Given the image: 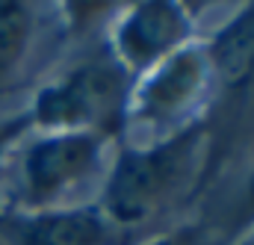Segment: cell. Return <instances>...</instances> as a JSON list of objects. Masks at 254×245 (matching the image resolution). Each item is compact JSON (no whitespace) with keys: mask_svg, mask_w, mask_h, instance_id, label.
<instances>
[{"mask_svg":"<svg viewBox=\"0 0 254 245\" xmlns=\"http://www.w3.org/2000/svg\"><path fill=\"white\" fill-rule=\"evenodd\" d=\"M213 160L210 119L157 142H122L113 157L101 201L107 219L136 234L139 225L172 207Z\"/></svg>","mask_w":254,"mask_h":245,"instance_id":"6da1fadb","label":"cell"},{"mask_svg":"<svg viewBox=\"0 0 254 245\" xmlns=\"http://www.w3.org/2000/svg\"><path fill=\"white\" fill-rule=\"evenodd\" d=\"M133 83L136 77L127 74L104 45V51L86 57L63 77L45 83L27 113L36 133L83 130L98 133L107 142H122L127 136V107Z\"/></svg>","mask_w":254,"mask_h":245,"instance_id":"7a4b0ae2","label":"cell"},{"mask_svg":"<svg viewBox=\"0 0 254 245\" xmlns=\"http://www.w3.org/2000/svg\"><path fill=\"white\" fill-rule=\"evenodd\" d=\"M216 80L201 39L136 77L127 107V130H145L157 142L213 116Z\"/></svg>","mask_w":254,"mask_h":245,"instance_id":"3957f363","label":"cell"},{"mask_svg":"<svg viewBox=\"0 0 254 245\" xmlns=\"http://www.w3.org/2000/svg\"><path fill=\"white\" fill-rule=\"evenodd\" d=\"M107 142L98 133L65 130V133H39L21 154V189L18 207L24 213L63 207V198L80 184L95 178L104 166Z\"/></svg>","mask_w":254,"mask_h":245,"instance_id":"277c9868","label":"cell"},{"mask_svg":"<svg viewBox=\"0 0 254 245\" xmlns=\"http://www.w3.org/2000/svg\"><path fill=\"white\" fill-rule=\"evenodd\" d=\"M198 42V21L187 3L142 0L125 6L110 30L107 51L127 74L142 77L172 54Z\"/></svg>","mask_w":254,"mask_h":245,"instance_id":"5b68a950","label":"cell"},{"mask_svg":"<svg viewBox=\"0 0 254 245\" xmlns=\"http://www.w3.org/2000/svg\"><path fill=\"white\" fill-rule=\"evenodd\" d=\"M3 245H133L136 234L119 228L98 204L24 213L0 207Z\"/></svg>","mask_w":254,"mask_h":245,"instance_id":"8992f818","label":"cell"},{"mask_svg":"<svg viewBox=\"0 0 254 245\" xmlns=\"http://www.w3.org/2000/svg\"><path fill=\"white\" fill-rule=\"evenodd\" d=\"M216 95H234L237 110H254V3H246L210 39H201Z\"/></svg>","mask_w":254,"mask_h":245,"instance_id":"52a82bcc","label":"cell"},{"mask_svg":"<svg viewBox=\"0 0 254 245\" xmlns=\"http://www.w3.org/2000/svg\"><path fill=\"white\" fill-rule=\"evenodd\" d=\"M36 30V15L30 3L0 0V98L15 89V77L24 65Z\"/></svg>","mask_w":254,"mask_h":245,"instance_id":"ba28073f","label":"cell"},{"mask_svg":"<svg viewBox=\"0 0 254 245\" xmlns=\"http://www.w3.org/2000/svg\"><path fill=\"white\" fill-rule=\"evenodd\" d=\"M249 231H254V169H252V175H249V181H246V186H243V192H240V198L231 207L228 231H225L222 243L234 245L240 237H246Z\"/></svg>","mask_w":254,"mask_h":245,"instance_id":"9c48e42d","label":"cell"},{"mask_svg":"<svg viewBox=\"0 0 254 245\" xmlns=\"http://www.w3.org/2000/svg\"><path fill=\"white\" fill-rule=\"evenodd\" d=\"M113 9H119V6H113V3H63V18L68 36H86Z\"/></svg>","mask_w":254,"mask_h":245,"instance_id":"30bf717a","label":"cell"},{"mask_svg":"<svg viewBox=\"0 0 254 245\" xmlns=\"http://www.w3.org/2000/svg\"><path fill=\"white\" fill-rule=\"evenodd\" d=\"M145 245H219L216 243V234L210 225L204 222H187V225H178L154 240H148Z\"/></svg>","mask_w":254,"mask_h":245,"instance_id":"8fae6325","label":"cell"},{"mask_svg":"<svg viewBox=\"0 0 254 245\" xmlns=\"http://www.w3.org/2000/svg\"><path fill=\"white\" fill-rule=\"evenodd\" d=\"M30 133H36V127H33V119H30L27 107H24L21 113H12V116H3V119H0V166H3V160L9 157V151H12L24 136H30Z\"/></svg>","mask_w":254,"mask_h":245,"instance_id":"7c38bea8","label":"cell"},{"mask_svg":"<svg viewBox=\"0 0 254 245\" xmlns=\"http://www.w3.org/2000/svg\"><path fill=\"white\" fill-rule=\"evenodd\" d=\"M234 245H254V231H249L246 237H240V240H237Z\"/></svg>","mask_w":254,"mask_h":245,"instance_id":"4fadbf2b","label":"cell"},{"mask_svg":"<svg viewBox=\"0 0 254 245\" xmlns=\"http://www.w3.org/2000/svg\"><path fill=\"white\" fill-rule=\"evenodd\" d=\"M0 245H3V240H0Z\"/></svg>","mask_w":254,"mask_h":245,"instance_id":"5bb4252c","label":"cell"}]
</instances>
